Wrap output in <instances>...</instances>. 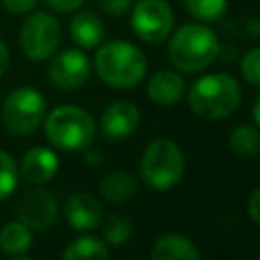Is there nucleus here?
Wrapping results in <instances>:
<instances>
[{
	"label": "nucleus",
	"instance_id": "obj_21",
	"mask_svg": "<svg viewBox=\"0 0 260 260\" xmlns=\"http://www.w3.org/2000/svg\"><path fill=\"white\" fill-rule=\"evenodd\" d=\"M183 4L191 16L203 22L217 20L228 8V0H183Z\"/></svg>",
	"mask_w": 260,
	"mask_h": 260
},
{
	"label": "nucleus",
	"instance_id": "obj_1",
	"mask_svg": "<svg viewBox=\"0 0 260 260\" xmlns=\"http://www.w3.org/2000/svg\"><path fill=\"white\" fill-rule=\"evenodd\" d=\"M95 71L106 85L128 89L142 81L146 73V57L128 41H110L95 53Z\"/></svg>",
	"mask_w": 260,
	"mask_h": 260
},
{
	"label": "nucleus",
	"instance_id": "obj_32",
	"mask_svg": "<svg viewBox=\"0 0 260 260\" xmlns=\"http://www.w3.org/2000/svg\"><path fill=\"white\" fill-rule=\"evenodd\" d=\"M258 258H260V250H258Z\"/></svg>",
	"mask_w": 260,
	"mask_h": 260
},
{
	"label": "nucleus",
	"instance_id": "obj_24",
	"mask_svg": "<svg viewBox=\"0 0 260 260\" xmlns=\"http://www.w3.org/2000/svg\"><path fill=\"white\" fill-rule=\"evenodd\" d=\"M240 69H242L244 79L250 85H258L260 87V47L258 49H252V51H248L244 55Z\"/></svg>",
	"mask_w": 260,
	"mask_h": 260
},
{
	"label": "nucleus",
	"instance_id": "obj_18",
	"mask_svg": "<svg viewBox=\"0 0 260 260\" xmlns=\"http://www.w3.org/2000/svg\"><path fill=\"white\" fill-rule=\"evenodd\" d=\"M30 242H32L30 230L22 221L6 223L0 230V248L6 254H14V256L16 254H24L30 248Z\"/></svg>",
	"mask_w": 260,
	"mask_h": 260
},
{
	"label": "nucleus",
	"instance_id": "obj_4",
	"mask_svg": "<svg viewBox=\"0 0 260 260\" xmlns=\"http://www.w3.org/2000/svg\"><path fill=\"white\" fill-rule=\"evenodd\" d=\"M47 140L61 150H85L93 136V118L77 106H59L45 120Z\"/></svg>",
	"mask_w": 260,
	"mask_h": 260
},
{
	"label": "nucleus",
	"instance_id": "obj_5",
	"mask_svg": "<svg viewBox=\"0 0 260 260\" xmlns=\"http://www.w3.org/2000/svg\"><path fill=\"white\" fill-rule=\"evenodd\" d=\"M185 171V154L181 146L169 138L152 140L140 158V175L152 189L175 187Z\"/></svg>",
	"mask_w": 260,
	"mask_h": 260
},
{
	"label": "nucleus",
	"instance_id": "obj_29",
	"mask_svg": "<svg viewBox=\"0 0 260 260\" xmlns=\"http://www.w3.org/2000/svg\"><path fill=\"white\" fill-rule=\"evenodd\" d=\"M8 61H10L8 49H6V45L0 41V77H2V75H4V71L8 69Z\"/></svg>",
	"mask_w": 260,
	"mask_h": 260
},
{
	"label": "nucleus",
	"instance_id": "obj_25",
	"mask_svg": "<svg viewBox=\"0 0 260 260\" xmlns=\"http://www.w3.org/2000/svg\"><path fill=\"white\" fill-rule=\"evenodd\" d=\"M39 0H2V6L14 14H24V12H30L35 6H37Z\"/></svg>",
	"mask_w": 260,
	"mask_h": 260
},
{
	"label": "nucleus",
	"instance_id": "obj_30",
	"mask_svg": "<svg viewBox=\"0 0 260 260\" xmlns=\"http://www.w3.org/2000/svg\"><path fill=\"white\" fill-rule=\"evenodd\" d=\"M85 150H87L85 158H87V162H89V165H100V162H102V152H98V150H91L89 146H87Z\"/></svg>",
	"mask_w": 260,
	"mask_h": 260
},
{
	"label": "nucleus",
	"instance_id": "obj_10",
	"mask_svg": "<svg viewBox=\"0 0 260 260\" xmlns=\"http://www.w3.org/2000/svg\"><path fill=\"white\" fill-rule=\"evenodd\" d=\"M57 215H59V203L45 189L26 193L18 205V219L26 228H32V230L49 228L57 219Z\"/></svg>",
	"mask_w": 260,
	"mask_h": 260
},
{
	"label": "nucleus",
	"instance_id": "obj_28",
	"mask_svg": "<svg viewBox=\"0 0 260 260\" xmlns=\"http://www.w3.org/2000/svg\"><path fill=\"white\" fill-rule=\"evenodd\" d=\"M85 0H45V4L57 12H69V10H75L83 4Z\"/></svg>",
	"mask_w": 260,
	"mask_h": 260
},
{
	"label": "nucleus",
	"instance_id": "obj_22",
	"mask_svg": "<svg viewBox=\"0 0 260 260\" xmlns=\"http://www.w3.org/2000/svg\"><path fill=\"white\" fill-rule=\"evenodd\" d=\"M132 234V221L124 215H110L104 223V238L110 246H122Z\"/></svg>",
	"mask_w": 260,
	"mask_h": 260
},
{
	"label": "nucleus",
	"instance_id": "obj_20",
	"mask_svg": "<svg viewBox=\"0 0 260 260\" xmlns=\"http://www.w3.org/2000/svg\"><path fill=\"white\" fill-rule=\"evenodd\" d=\"M65 260H106L108 258V248L95 238H79L69 244V248L63 252Z\"/></svg>",
	"mask_w": 260,
	"mask_h": 260
},
{
	"label": "nucleus",
	"instance_id": "obj_11",
	"mask_svg": "<svg viewBox=\"0 0 260 260\" xmlns=\"http://www.w3.org/2000/svg\"><path fill=\"white\" fill-rule=\"evenodd\" d=\"M140 122V112L138 108L132 104V102H126V100H120V102H114L110 104L102 118H100V128H102V134L110 140H122L126 136H130L136 126Z\"/></svg>",
	"mask_w": 260,
	"mask_h": 260
},
{
	"label": "nucleus",
	"instance_id": "obj_2",
	"mask_svg": "<svg viewBox=\"0 0 260 260\" xmlns=\"http://www.w3.org/2000/svg\"><path fill=\"white\" fill-rule=\"evenodd\" d=\"M219 53V41L211 28L203 24H183L169 41V61L185 71L197 73L211 65Z\"/></svg>",
	"mask_w": 260,
	"mask_h": 260
},
{
	"label": "nucleus",
	"instance_id": "obj_13",
	"mask_svg": "<svg viewBox=\"0 0 260 260\" xmlns=\"http://www.w3.org/2000/svg\"><path fill=\"white\" fill-rule=\"evenodd\" d=\"M65 217L79 232L93 230L102 219V207L93 195L75 193L73 197H69V201L65 205Z\"/></svg>",
	"mask_w": 260,
	"mask_h": 260
},
{
	"label": "nucleus",
	"instance_id": "obj_15",
	"mask_svg": "<svg viewBox=\"0 0 260 260\" xmlns=\"http://www.w3.org/2000/svg\"><path fill=\"white\" fill-rule=\"evenodd\" d=\"M150 256L154 260H195L199 258V250L181 234H165L154 242Z\"/></svg>",
	"mask_w": 260,
	"mask_h": 260
},
{
	"label": "nucleus",
	"instance_id": "obj_8",
	"mask_svg": "<svg viewBox=\"0 0 260 260\" xmlns=\"http://www.w3.org/2000/svg\"><path fill=\"white\" fill-rule=\"evenodd\" d=\"M175 24L173 8L167 0H138L132 8V30L144 43L165 41Z\"/></svg>",
	"mask_w": 260,
	"mask_h": 260
},
{
	"label": "nucleus",
	"instance_id": "obj_16",
	"mask_svg": "<svg viewBox=\"0 0 260 260\" xmlns=\"http://www.w3.org/2000/svg\"><path fill=\"white\" fill-rule=\"evenodd\" d=\"M71 39L81 49H93L104 39V22L93 12H79L69 24Z\"/></svg>",
	"mask_w": 260,
	"mask_h": 260
},
{
	"label": "nucleus",
	"instance_id": "obj_9",
	"mask_svg": "<svg viewBox=\"0 0 260 260\" xmlns=\"http://www.w3.org/2000/svg\"><path fill=\"white\" fill-rule=\"evenodd\" d=\"M89 77V59L79 49L61 51L49 65V79L59 89H77Z\"/></svg>",
	"mask_w": 260,
	"mask_h": 260
},
{
	"label": "nucleus",
	"instance_id": "obj_14",
	"mask_svg": "<svg viewBox=\"0 0 260 260\" xmlns=\"http://www.w3.org/2000/svg\"><path fill=\"white\" fill-rule=\"evenodd\" d=\"M185 81L175 71H158L148 81V98L158 106L177 104L183 98Z\"/></svg>",
	"mask_w": 260,
	"mask_h": 260
},
{
	"label": "nucleus",
	"instance_id": "obj_26",
	"mask_svg": "<svg viewBox=\"0 0 260 260\" xmlns=\"http://www.w3.org/2000/svg\"><path fill=\"white\" fill-rule=\"evenodd\" d=\"M130 6H132V0H102V8L112 16L124 14Z\"/></svg>",
	"mask_w": 260,
	"mask_h": 260
},
{
	"label": "nucleus",
	"instance_id": "obj_17",
	"mask_svg": "<svg viewBox=\"0 0 260 260\" xmlns=\"http://www.w3.org/2000/svg\"><path fill=\"white\" fill-rule=\"evenodd\" d=\"M136 181L132 175L124 173V171H116V173H110L102 179V185H100V191L102 195L110 201V203H124L128 199H132L136 195Z\"/></svg>",
	"mask_w": 260,
	"mask_h": 260
},
{
	"label": "nucleus",
	"instance_id": "obj_3",
	"mask_svg": "<svg viewBox=\"0 0 260 260\" xmlns=\"http://www.w3.org/2000/svg\"><path fill=\"white\" fill-rule=\"evenodd\" d=\"M240 104V83L228 73H209L189 89L191 110L205 120L228 118Z\"/></svg>",
	"mask_w": 260,
	"mask_h": 260
},
{
	"label": "nucleus",
	"instance_id": "obj_23",
	"mask_svg": "<svg viewBox=\"0 0 260 260\" xmlns=\"http://www.w3.org/2000/svg\"><path fill=\"white\" fill-rule=\"evenodd\" d=\"M16 181H18V171L14 158L8 152L0 150V199L8 197L14 191Z\"/></svg>",
	"mask_w": 260,
	"mask_h": 260
},
{
	"label": "nucleus",
	"instance_id": "obj_19",
	"mask_svg": "<svg viewBox=\"0 0 260 260\" xmlns=\"http://www.w3.org/2000/svg\"><path fill=\"white\" fill-rule=\"evenodd\" d=\"M230 148L238 156H256L260 152V132L254 126H238L230 134Z\"/></svg>",
	"mask_w": 260,
	"mask_h": 260
},
{
	"label": "nucleus",
	"instance_id": "obj_27",
	"mask_svg": "<svg viewBox=\"0 0 260 260\" xmlns=\"http://www.w3.org/2000/svg\"><path fill=\"white\" fill-rule=\"evenodd\" d=\"M248 215L256 225H260V187H256L248 197Z\"/></svg>",
	"mask_w": 260,
	"mask_h": 260
},
{
	"label": "nucleus",
	"instance_id": "obj_7",
	"mask_svg": "<svg viewBox=\"0 0 260 260\" xmlns=\"http://www.w3.org/2000/svg\"><path fill=\"white\" fill-rule=\"evenodd\" d=\"M61 41V26L49 12H35L20 28V47L32 61H43L55 53Z\"/></svg>",
	"mask_w": 260,
	"mask_h": 260
},
{
	"label": "nucleus",
	"instance_id": "obj_6",
	"mask_svg": "<svg viewBox=\"0 0 260 260\" xmlns=\"http://www.w3.org/2000/svg\"><path fill=\"white\" fill-rule=\"evenodd\" d=\"M45 110V98L37 89L18 87L2 104V124L14 136H26L41 126Z\"/></svg>",
	"mask_w": 260,
	"mask_h": 260
},
{
	"label": "nucleus",
	"instance_id": "obj_12",
	"mask_svg": "<svg viewBox=\"0 0 260 260\" xmlns=\"http://www.w3.org/2000/svg\"><path fill=\"white\" fill-rule=\"evenodd\" d=\"M59 169V158L51 148L45 146H35L30 148L24 156H22V167L20 173L24 177V181L32 183V185H41L47 183L49 179H53V175Z\"/></svg>",
	"mask_w": 260,
	"mask_h": 260
},
{
	"label": "nucleus",
	"instance_id": "obj_31",
	"mask_svg": "<svg viewBox=\"0 0 260 260\" xmlns=\"http://www.w3.org/2000/svg\"><path fill=\"white\" fill-rule=\"evenodd\" d=\"M252 116H254L256 126H260V93H258V95H256V100H254V106H252Z\"/></svg>",
	"mask_w": 260,
	"mask_h": 260
}]
</instances>
